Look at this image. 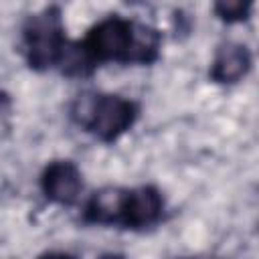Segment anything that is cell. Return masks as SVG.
Here are the masks:
<instances>
[{
	"label": "cell",
	"instance_id": "ba28073f",
	"mask_svg": "<svg viewBox=\"0 0 259 259\" xmlns=\"http://www.w3.org/2000/svg\"><path fill=\"white\" fill-rule=\"evenodd\" d=\"M251 10V4L249 2H243V0H227V2H219L214 6V12L227 20V22H241L247 18Z\"/></svg>",
	"mask_w": 259,
	"mask_h": 259
},
{
	"label": "cell",
	"instance_id": "6da1fadb",
	"mask_svg": "<svg viewBox=\"0 0 259 259\" xmlns=\"http://www.w3.org/2000/svg\"><path fill=\"white\" fill-rule=\"evenodd\" d=\"M81 123L103 142L125 134L136 119V105L121 95H93L79 101Z\"/></svg>",
	"mask_w": 259,
	"mask_h": 259
},
{
	"label": "cell",
	"instance_id": "277c9868",
	"mask_svg": "<svg viewBox=\"0 0 259 259\" xmlns=\"http://www.w3.org/2000/svg\"><path fill=\"white\" fill-rule=\"evenodd\" d=\"M45 196L57 204H73L83 190L81 170L69 160L51 162L40 178Z\"/></svg>",
	"mask_w": 259,
	"mask_h": 259
},
{
	"label": "cell",
	"instance_id": "8992f818",
	"mask_svg": "<svg viewBox=\"0 0 259 259\" xmlns=\"http://www.w3.org/2000/svg\"><path fill=\"white\" fill-rule=\"evenodd\" d=\"M251 69V53L241 42H225L214 55L210 77L217 83H237Z\"/></svg>",
	"mask_w": 259,
	"mask_h": 259
},
{
	"label": "cell",
	"instance_id": "52a82bcc",
	"mask_svg": "<svg viewBox=\"0 0 259 259\" xmlns=\"http://www.w3.org/2000/svg\"><path fill=\"white\" fill-rule=\"evenodd\" d=\"M125 196H127V190L117 188V186H105L89 198L85 206V217L91 223H99V225L121 223L123 208H125Z\"/></svg>",
	"mask_w": 259,
	"mask_h": 259
},
{
	"label": "cell",
	"instance_id": "5b68a950",
	"mask_svg": "<svg viewBox=\"0 0 259 259\" xmlns=\"http://www.w3.org/2000/svg\"><path fill=\"white\" fill-rule=\"evenodd\" d=\"M162 208H164L162 194L154 186H140V188L127 190L121 223L132 229L150 227L160 219Z\"/></svg>",
	"mask_w": 259,
	"mask_h": 259
},
{
	"label": "cell",
	"instance_id": "3957f363",
	"mask_svg": "<svg viewBox=\"0 0 259 259\" xmlns=\"http://www.w3.org/2000/svg\"><path fill=\"white\" fill-rule=\"evenodd\" d=\"M136 24L111 16L91 28L83 51L91 61H132Z\"/></svg>",
	"mask_w": 259,
	"mask_h": 259
},
{
	"label": "cell",
	"instance_id": "30bf717a",
	"mask_svg": "<svg viewBox=\"0 0 259 259\" xmlns=\"http://www.w3.org/2000/svg\"><path fill=\"white\" fill-rule=\"evenodd\" d=\"M45 259H71V257H67V255H49Z\"/></svg>",
	"mask_w": 259,
	"mask_h": 259
},
{
	"label": "cell",
	"instance_id": "9c48e42d",
	"mask_svg": "<svg viewBox=\"0 0 259 259\" xmlns=\"http://www.w3.org/2000/svg\"><path fill=\"white\" fill-rule=\"evenodd\" d=\"M8 113H10V99H8V95L0 93V127H4Z\"/></svg>",
	"mask_w": 259,
	"mask_h": 259
},
{
	"label": "cell",
	"instance_id": "7a4b0ae2",
	"mask_svg": "<svg viewBox=\"0 0 259 259\" xmlns=\"http://www.w3.org/2000/svg\"><path fill=\"white\" fill-rule=\"evenodd\" d=\"M24 47L32 69H47L59 63L65 49L59 12L45 10L30 16L24 24Z\"/></svg>",
	"mask_w": 259,
	"mask_h": 259
}]
</instances>
